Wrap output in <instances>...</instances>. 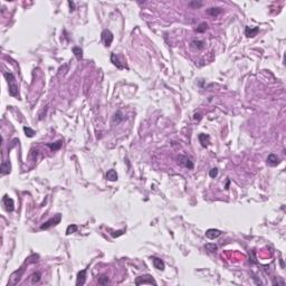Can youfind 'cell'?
<instances>
[{
	"mask_svg": "<svg viewBox=\"0 0 286 286\" xmlns=\"http://www.w3.org/2000/svg\"><path fill=\"white\" fill-rule=\"evenodd\" d=\"M151 259H152V263H153V265H154V267H156V270H164L166 265H164V263H163L162 259H160V258H158V257H152Z\"/></svg>",
	"mask_w": 286,
	"mask_h": 286,
	"instance_id": "9",
	"label": "cell"
},
{
	"mask_svg": "<svg viewBox=\"0 0 286 286\" xmlns=\"http://www.w3.org/2000/svg\"><path fill=\"white\" fill-rule=\"evenodd\" d=\"M190 46H191V48L200 50V49H202L205 47V42H202V40H192Z\"/></svg>",
	"mask_w": 286,
	"mask_h": 286,
	"instance_id": "17",
	"label": "cell"
},
{
	"mask_svg": "<svg viewBox=\"0 0 286 286\" xmlns=\"http://www.w3.org/2000/svg\"><path fill=\"white\" fill-rule=\"evenodd\" d=\"M222 234L219 229H215V228H210L208 230L206 231V237L209 238V239H216L218 238L220 235Z\"/></svg>",
	"mask_w": 286,
	"mask_h": 286,
	"instance_id": "7",
	"label": "cell"
},
{
	"mask_svg": "<svg viewBox=\"0 0 286 286\" xmlns=\"http://www.w3.org/2000/svg\"><path fill=\"white\" fill-rule=\"evenodd\" d=\"M2 205L5 206V208L8 212H13L15 210V204H13V200L11 198H9L7 195L3 196L2 198Z\"/></svg>",
	"mask_w": 286,
	"mask_h": 286,
	"instance_id": "5",
	"label": "cell"
},
{
	"mask_svg": "<svg viewBox=\"0 0 286 286\" xmlns=\"http://www.w3.org/2000/svg\"><path fill=\"white\" fill-rule=\"evenodd\" d=\"M189 6L190 7H195V8H200L202 6V2H197V1H191L189 2Z\"/></svg>",
	"mask_w": 286,
	"mask_h": 286,
	"instance_id": "28",
	"label": "cell"
},
{
	"mask_svg": "<svg viewBox=\"0 0 286 286\" xmlns=\"http://www.w3.org/2000/svg\"><path fill=\"white\" fill-rule=\"evenodd\" d=\"M258 31H259L258 27H246V29H245V34L247 37H254L257 35Z\"/></svg>",
	"mask_w": 286,
	"mask_h": 286,
	"instance_id": "13",
	"label": "cell"
},
{
	"mask_svg": "<svg viewBox=\"0 0 286 286\" xmlns=\"http://www.w3.org/2000/svg\"><path fill=\"white\" fill-rule=\"evenodd\" d=\"M207 29H208V25H207V23L204 21V23H201L197 28H196V31H197V33H205Z\"/></svg>",
	"mask_w": 286,
	"mask_h": 286,
	"instance_id": "21",
	"label": "cell"
},
{
	"mask_svg": "<svg viewBox=\"0 0 286 286\" xmlns=\"http://www.w3.org/2000/svg\"><path fill=\"white\" fill-rule=\"evenodd\" d=\"M117 178H119V176H117L116 171L114 169H111L107 171L106 173V179L108 180V181H116Z\"/></svg>",
	"mask_w": 286,
	"mask_h": 286,
	"instance_id": "16",
	"label": "cell"
},
{
	"mask_svg": "<svg viewBox=\"0 0 286 286\" xmlns=\"http://www.w3.org/2000/svg\"><path fill=\"white\" fill-rule=\"evenodd\" d=\"M40 277H42V274L39 273V272H37V273H34L33 275H31V284L38 283L39 280H40Z\"/></svg>",
	"mask_w": 286,
	"mask_h": 286,
	"instance_id": "23",
	"label": "cell"
},
{
	"mask_svg": "<svg viewBox=\"0 0 286 286\" xmlns=\"http://www.w3.org/2000/svg\"><path fill=\"white\" fill-rule=\"evenodd\" d=\"M0 169H1V174H2V176L8 174V173L10 172V169H11V166H10L9 161H3V162L1 163Z\"/></svg>",
	"mask_w": 286,
	"mask_h": 286,
	"instance_id": "14",
	"label": "cell"
},
{
	"mask_svg": "<svg viewBox=\"0 0 286 286\" xmlns=\"http://www.w3.org/2000/svg\"><path fill=\"white\" fill-rule=\"evenodd\" d=\"M178 160H179V163H180L181 166L185 167V168H187V169H190V170L193 169V162H192L191 160L189 159L188 156H179Z\"/></svg>",
	"mask_w": 286,
	"mask_h": 286,
	"instance_id": "6",
	"label": "cell"
},
{
	"mask_svg": "<svg viewBox=\"0 0 286 286\" xmlns=\"http://www.w3.org/2000/svg\"><path fill=\"white\" fill-rule=\"evenodd\" d=\"M62 144H63V141L59 140V141H57V142H55V143H48V144H47V146H48V148L52 150V151H57V150H59L61 148H62Z\"/></svg>",
	"mask_w": 286,
	"mask_h": 286,
	"instance_id": "20",
	"label": "cell"
},
{
	"mask_svg": "<svg viewBox=\"0 0 286 286\" xmlns=\"http://www.w3.org/2000/svg\"><path fill=\"white\" fill-rule=\"evenodd\" d=\"M124 119H125V116H124V114L122 113V111H117L116 113L114 114V116H113V123L119 124L120 122H122Z\"/></svg>",
	"mask_w": 286,
	"mask_h": 286,
	"instance_id": "18",
	"label": "cell"
},
{
	"mask_svg": "<svg viewBox=\"0 0 286 286\" xmlns=\"http://www.w3.org/2000/svg\"><path fill=\"white\" fill-rule=\"evenodd\" d=\"M209 176L210 178H216L218 176V169L217 168H212L210 171H209Z\"/></svg>",
	"mask_w": 286,
	"mask_h": 286,
	"instance_id": "27",
	"label": "cell"
},
{
	"mask_svg": "<svg viewBox=\"0 0 286 286\" xmlns=\"http://www.w3.org/2000/svg\"><path fill=\"white\" fill-rule=\"evenodd\" d=\"M199 141H200V143H201V145L204 146V148H207L208 146V144L210 143V137H209L208 134H199Z\"/></svg>",
	"mask_w": 286,
	"mask_h": 286,
	"instance_id": "12",
	"label": "cell"
},
{
	"mask_svg": "<svg viewBox=\"0 0 286 286\" xmlns=\"http://www.w3.org/2000/svg\"><path fill=\"white\" fill-rule=\"evenodd\" d=\"M195 120H200L201 119V116H200V114H195V117H193Z\"/></svg>",
	"mask_w": 286,
	"mask_h": 286,
	"instance_id": "29",
	"label": "cell"
},
{
	"mask_svg": "<svg viewBox=\"0 0 286 286\" xmlns=\"http://www.w3.org/2000/svg\"><path fill=\"white\" fill-rule=\"evenodd\" d=\"M24 132L26 133V135L28 138H33L35 135V131L33 129H30L29 127H24Z\"/></svg>",
	"mask_w": 286,
	"mask_h": 286,
	"instance_id": "24",
	"label": "cell"
},
{
	"mask_svg": "<svg viewBox=\"0 0 286 286\" xmlns=\"http://www.w3.org/2000/svg\"><path fill=\"white\" fill-rule=\"evenodd\" d=\"M5 77H6L8 85H9V94L11 96H18V86L16 85V78L13 76V73H5Z\"/></svg>",
	"mask_w": 286,
	"mask_h": 286,
	"instance_id": "1",
	"label": "cell"
},
{
	"mask_svg": "<svg viewBox=\"0 0 286 286\" xmlns=\"http://www.w3.org/2000/svg\"><path fill=\"white\" fill-rule=\"evenodd\" d=\"M76 231H77V226L76 225H69L68 227H67V230H66V235L74 234Z\"/></svg>",
	"mask_w": 286,
	"mask_h": 286,
	"instance_id": "25",
	"label": "cell"
},
{
	"mask_svg": "<svg viewBox=\"0 0 286 286\" xmlns=\"http://www.w3.org/2000/svg\"><path fill=\"white\" fill-rule=\"evenodd\" d=\"M111 62L113 63V65L116 66L119 69H124V65L121 64L120 59H119V56H117L116 54L112 53V55H111Z\"/></svg>",
	"mask_w": 286,
	"mask_h": 286,
	"instance_id": "11",
	"label": "cell"
},
{
	"mask_svg": "<svg viewBox=\"0 0 286 286\" xmlns=\"http://www.w3.org/2000/svg\"><path fill=\"white\" fill-rule=\"evenodd\" d=\"M102 40L104 42L105 46L106 47H110L112 42H113V34L111 33L108 29H104L102 31Z\"/></svg>",
	"mask_w": 286,
	"mask_h": 286,
	"instance_id": "4",
	"label": "cell"
},
{
	"mask_svg": "<svg viewBox=\"0 0 286 286\" xmlns=\"http://www.w3.org/2000/svg\"><path fill=\"white\" fill-rule=\"evenodd\" d=\"M61 220H62V215L57 214L55 217L50 218L49 220H47L46 222H44V224L40 226V229H42V230H44V229H49V228L53 227V226L58 225L59 222H61Z\"/></svg>",
	"mask_w": 286,
	"mask_h": 286,
	"instance_id": "2",
	"label": "cell"
},
{
	"mask_svg": "<svg viewBox=\"0 0 286 286\" xmlns=\"http://www.w3.org/2000/svg\"><path fill=\"white\" fill-rule=\"evenodd\" d=\"M98 284L100 285H107L108 284V277L106 275H102L100 277V280H98Z\"/></svg>",
	"mask_w": 286,
	"mask_h": 286,
	"instance_id": "26",
	"label": "cell"
},
{
	"mask_svg": "<svg viewBox=\"0 0 286 286\" xmlns=\"http://www.w3.org/2000/svg\"><path fill=\"white\" fill-rule=\"evenodd\" d=\"M267 164L270 167H276L278 163H280V158L276 156V154H274V153H270V156H267Z\"/></svg>",
	"mask_w": 286,
	"mask_h": 286,
	"instance_id": "8",
	"label": "cell"
},
{
	"mask_svg": "<svg viewBox=\"0 0 286 286\" xmlns=\"http://www.w3.org/2000/svg\"><path fill=\"white\" fill-rule=\"evenodd\" d=\"M205 248L208 250V251H210V253H215V251H217L218 246L216 244H206Z\"/></svg>",
	"mask_w": 286,
	"mask_h": 286,
	"instance_id": "22",
	"label": "cell"
},
{
	"mask_svg": "<svg viewBox=\"0 0 286 286\" xmlns=\"http://www.w3.org/2000/svg\"><path fill=\"white\" fill-rule=\"evenodd\" d=\"M85 280H86V270H81L79 273L77 274V280H76V285H84Z\"/></svg>",
	"mask_w": 286,
	"mask_h": 286,
	"instance_id": "10",
	"label": "cell"
},
{
	"mask_svg": "<svg viewBox=\"0 0 286 286\" xmlns=\"http://www.w3.org/2000/svg\"><path fill=\"white\" fill-rule=\"evenodd\" d=\"M73 54L75 55V57L78 59V61H81L82 58H83V49L81 48V47H78V46H75V47H73Z\"/></svg>",
	"mask_w": 286,
	"mask_h": 286,
	"instance_id": "19",
	"label": "cell"
},
{
	"mask_svg": "<svg viewBox=\"0 0 286 286\" xmlns=\"http://www.w3.org/2000/svg\"><path fill=\"white\" fill-rule=\"evenodd\" d=\"M221 11H222L221 8H218V7H211V8L207 9V13L211 17H217L218 15H220Z\"/></svg>",
	"mask_w": 286,
	"mask_h": 286,
	"instance_id": "15",
	"label": "cell"
},
{
	"mask_svg": "<svg viewBox=\"0 0 286 286\" xmlns=\"http://www.w3.org/2000/svg\"><path fill=\"white\" fill-rule=\"evenodd\" d=\"M137 285H142V284H150V285H156V282L152 278L151 275H143V276L138 277L135 280Z\"/></svg>",
	"mask_w": 286,
	"mask_h": 286,
	"instance_id": "3",
	"label": "cell"
}]
</instances>
